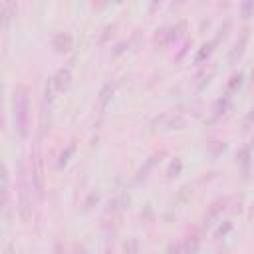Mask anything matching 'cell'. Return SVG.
I'll list each match as a JSON object with an SVG mask.
<instances>
[{"instance_id":"1","label":"cell","mask_w":254,"mask_h":254,"mask_svg":"<svg viewBox=\"0 0 254 254\" xmlns=\"http://www.w3.org/2000/svg\"><path fill=\"white\" fill-rule=\"evenodd\" d=\"M12 123L20 139H28L32 131V113H30V91L26 85L18 83L12 91Z\"/></svg>"},{"instance_id":"2","label":"cell","mask_w":254,"mask_h":254,"mask_svg":"<svg viewBox=\"0 0 254 254\" xmlns=\"http://www.w3.org/2000/svg\"><path fill=\"white\" fill-rule=\"evenodd\" d=\"M34 183L32 177L28 175V171L24 167H20V175H18V183H16V194H18V214L24 222H28L32 218L34 212Z\"/></svg>"},{"instance_id":"3","label":"cell","mask_w":254,"mask_h":254,"mask_svg":"<svg viewBox=\"0 0 254 254\" xmlns=\"http://www.w3.org/2000/svg\"><path fill=\"white\" fill-rule=\"evenodd\" d=\"M30 177H32V183H34V189H36L38 198H42L44 196V165H42V155H40V149L38 147L32 153Z\"/></svg>"},{"instance_id":"4","label":"cell","mask_w":254,"mask_h":254,"mask_svg":"<svg viewBox=\"0 0 254 254\" xmlns=\"http://www.w3.org/2000/svg\"><path fill=\"white\" fill-rule=\"evenodd\" d=\"M185 28V22H179L177 26H165L161 30H157V36H155V42L159 46H171L173 42L179 40L181 36V30Z\"/></svg>"},{"instance_id":"5","label":"cell","mask_w":254,"mask_h":254,"mask_svg":"<svg viewBox=\"0 0 254 254\" xmlns=\"http://www.w3.org/2000/svg\"><path fill=\"white\" fill-rule=\"evenodd\" d=\"M230 111H232V99H230V95L226 93V95H222V97H218V99L214 101V105H212V117L208 119V123H218V121H222Z\"/></svg>"},{"instance_id":"6","label":"cell","mask_w":254,"mask_h":254,"mask_svg":"<svg viewBox=\"0 0 254 254\" xmlns=\"http://www.w3.org/2000/svg\"><path fill=\"white\" fill-rule=\"evenodd\" d=\"M52 79V83H54V89L60 93V91H65L67 87H69V83H71V69L69 67H60L58 71H56V75L54 77H50Z\"/></svg>"},{"instance_id":"7","label":"cell","mask_w":254,"mask_h":254,"mask_svg":"<svg viewBox=\"0 0 254 254\" xmlns=\"http://www.w3.org/2000/svg\"><path fill=\"white\" fill-rule=\"evenodd\" d=\"M246 44H248V30H242L240 38L236 40V44L230 48V52H228V56H226L228 64H234L236 60H240V56H242L244 50H246Z\"/></svg>"},{"instance_id":"8","label":"cell","mask_w":254,"mask_h":254,"mask_svg":"<svg viewBox=\"0 0 254 254\" xmlns=\"http://www.w3.org/2000/svg\"><path fill=\"white\" fill-rule=\"evenodd\" d=\"M165 153L161 151V153H155V155H151L147 161H145V165H141V169L137 171V175H135V183H141V181H145L147 177H149V171L161 161V157H163Z\"/></svg>"},{"instance_id":"9","label":"cell","mask_w":254,"mask_h":254,"mask_svg":"<svg viewBox=\"0 0 254 254\" xmlns=\"http://www.w3.org/2000/svg\"><path fill=\"white\" fill-rule=\"evenodd\" d=\"M71 46H73V38H71L69 32H60V34H56L54 40H52V48H54L56 52H67Z\"/></svg>"},{"instance_id":"10","label":"cell","mask_w":254,"mask_h":254,"mask_svg":"<svg viewBox=\"0 0 254 254\" xmlns=\"http://www.w3.org/2000/svg\"><path fill=\"white\" fill-rule=\"evenodd\" d=\"M250 155H252V147H242L236 155V165L244 179L248 177V171H250Z\"/></svg>"},{"instance_id":"11","label":"cell","mask_w":254,"mask_h":254,"mask_svg":"<svg viewBox=\"0 0 254 254\" xmlns=\"http://www.w3.org/2000/svg\"><path fill=\"white\" fill-rule=\"evenodd\" d=\"M216 44H218V38H214V40H212V42H208V44H202V46H200V50L194 54L192 62H194V64H202L204 60H208V56L214 52V46H216Z\"/></svg>"},{"instance_id":"12","label":"cell","mask_w":254,"mask_h":254,"mask_svg":"<svg viewBox=\"0 0 254 254\" xmlns=\"http://www.w3.org/2000/svg\"><path fill=\"white\" fill-rule=\"evenodd\" d=\"M181 248H183V254H196L198 248H200V238H198V234H189V236L183 240Z\"/></svg>"},{"instance_id":"13","label":"cell","mask_w":254,"mask_h":254,"mask_svg":"<svg viewBox=\"0 0 254 254\" xmlns=\"http://www.w3.org/2000/svg\"><path fill=\"white\" fill-rule=\"evenodd\" d=\"M8 198H10V171L4 165V175H2V210H8Z\"/></svg>"},{"instance_id":"14","label":"cell","mask_w":254,"mask_h":254,"mask_svg":"<svg viewBox=\"0 0 254 254\" xmlns=\"http://www.w3.org/2000/svg\"><path fill=\"white\" fill-rule=\"evenodd\" d=\"M111 97H113V85H111V83H105V85L101 87V91H99V107L105 109L107 103L111 101Z\"/></svg>"},{"instance_id":"15","label":"cell","mask_w":254,"mask_h":254,"mask_svg":"<svg viewBox=\"0 0 254 254\" xmlns=\"http://www.w3.org/2000/svg\"><path fill=\"white\" fill-rule=\"evenodd\" d=\"M242 83H244V75H242L240 71L232 73V75H230V79H228V93L238 91V89L242 87Z\"/></svg>"},{"instance_id":"16","label":"cell","mask_w":254,"mask_h":254,"mask_svg":"<svg viewBox=\"0 0 254 254\" xmlns=\"http://www.w3.org/2000/svg\"><path fill=\"white\" fill-rule=\"evenodd\" d=\"M230 230H232V222H230V220H224V222L214 230V238H216V240H220V238H224Z\"/></svg>"},{"instance_id":"17","label":"cell","mask_w":254,"mask_h":254,"mask_svg":"<svg viewBox=\"0 0 254 254\" xmlns=\"http://www.w3.org/2000/svg\"><path fill=\"white\" fill-rule=\"evenodd\" d=\"M181 171H183V163H181V159H175V161L171 163V167L167 169V177L173 179V177L181 175Z\"/></svg>"},{"instance_id":"18","label":"cell","mask_w":254,"mask_h":254,"mask_svg":"<svg viewBox=\"0 0 254 254\" xmlns=\"http://www.w3.org/2000/svg\"><path fill=\"white\" fill-rule=\"evenodd\" d=\"M185 127V117L177 115V117H171V121L167 123V129H183Z\"/></svg>"},{"instance_id":"19","label":"cell","mask_w":254,"mask_h":254,"mask_svg":"<svg viewBox=\"0 0 254 254\" xmlns=\"http://www.w3.org/2000/svg\"><path fill=\"white\" fill-rule=\"evenodd\" d=\"M252 12H254V2H242V4H240V14H242V18H250Z\"/></svg>"},{"instance_id":"20","label":"cell","mask_w":254,"mask_h":254,"mask_svg":"<svg viewBox=\"0 0 254 254\" xmlns=\"http://www.w3.org/2000/svg\"><path fill=\"white\" fill-rule=\"evenodd\" d=\"M137 252H139V242H137V238H131L125 244V254H137Z\"/></svg>"},{"instance_id":"21","label":"cell","mask_w":254,"mask_h":254,"mask_svg":"<svg viewBox=\"0 0 254 254\" xmlns=\"http://www.w3.org/2000/svg\"><path fill=\"white\" fill-rule=\"evenodd\" d=\"M71 153H73V145H69V147L60 155V167H62V165H65V163L69 161V155H71Z\"/></svg>"},{"instance_id":"22","label":"cell","mask_w":254,"mask_h":254,"mask_svg":"<svg viewBox=\"0 0 254 254\" xmlns=\"http://www.w3.org/2000/svg\"><path fill=\"white\" fill-rule=\"evenodd\" d=\"M4 254H18V252H16V244H14V242H8V244L4 246Z\"/></svg>"},{"instance_id":"23","label":"cell","mask_w":254,"mask_h":254,"mask_svg":"<svg viewBox=\"0 0 254 254\" xmlns=\"http://www.w3.org/2000/svg\"><path fill=\"white\" fill-rule=\"evenodd\" d=\"M252 121H254V109H252V111H250V113H248V115L244 117V127H248V125H250Z\"/></svg>"},{"instance_id":"24","label":"cell","mask_w":254,"mask_h":254,"mask_svg":"<svg viewBox=\"0 0 254 254\" xmlns=\"http://www.w3.org/2000/svg\"><path fill=\"white\" fill-rule=\"evenodd\" d=\"M218 254H220V252H218Z\"/></svg>"}]
</instances>
